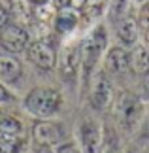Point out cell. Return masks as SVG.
Listing matches in <instances>:
<instances>
[{
    "instance_id": "cell-16",
    "label": "cell",
    "mask_w": 149,
    "mask_h": 153,
    "mask_svg": "<svg viewBox=\"0 0 149 153\" xmlns=\"http://www.w3.org/2000/svg\"><path fill=\"white\" fill-rule=\"evenodd\" d=\"M98 153H119V142H117V134L113 132V128L106 127L102 140H100V151Z\"/></svg>"
},
{
    "instance_id": "cell-22",
    "label": "cell",
    "mask_w": 149,
    "mask_h": 153,
    "mask_svg": "<svg viewBox=\"0 0 149 153\" xmlns=\"http://www.w3.org/2000/svg\"><path fill=\"white\" fill-rule=\"evenodd\" d=\"M8 21H10V11L2 6V2H0V28H2Z\"/></svg>"
},
{
    "instance_id": "cell-4",
    "label": "cell",
    "mask_w": 149,
    "mask_h": 153,
    "mask_svg": "<svg viewBox=\"0 0 149 153\" xmlns=\"http://www.w3.org/2000/svg\"><path fill=\"white\" fill-rule=\"evenodd\" d=\"M0 45L8 53H21L28 48V32L17 23H6L0 28Z\"/></svg>"
},
{
    "instance_id": "cell-25",
    "label": "cell",
    "mask_w": 149,
    "mask_h": 153,
    "mask_svg": "<svg viewBox=\"0 0 149 153\" xmlns=\"http://www.w3.org/2000/svg\"><path fill=\"white\" fill-rule=\"evenodd\" d=\"M53 6H55L57 10L66 8V6H70V0H53Z\"/></svg>"
},
{
    "instance_id": "cell-28",
    "label": "cell",
    "mask_w": 149,
    "mask_h": 153,
    "mask_svg": "<svg viewBox=\"0 0 149 153\" xmlns=\"http://www.w3.org/2000/svg\"><path fill=\"white\" fill-rule=\"evenodd\" d=\"M30 2L36 6V4H45V2H49V0H30Z\"/></svg>"
},
{
    "instance_id": "cell-2",
    "label": "cell",
    "mask_w": 149,
    "mask_h": 153,
    "mask_svg": "<svg viewBox=\"0 0 149 153\" xmlns=\"http://www.w3.org/2000/svg\"><path fill=\"white\" fill-rule=\"evenodd\" d=\"M104 48H106V30L104 27H96L81 45V64L85 74H91V70L94 68V64L98 62L100 55H102Z\"/></svg>"
},
{
    "instance_id": "cell-26",
    "label": "cell",
    "mask_w": 149,
    "mask_h": 153,
    "mask_svg": "<svg viewBox=\"0 0 149 153\" xmlns=\"http://www.w3.org/2000/svg\"><path fill=\"white\" fill-rule=\"evenodd\" d=\"M144 91H145V97L149 98V72L145 76V81H144Z\"/></svg>"
},
{
    "instance_id": "cell-27",
    "label": "cell",
    "mask_w": 149,
    "mask_h": 153,
    "mask_svg": "<svg viewBox=\"0 0 149 153\" xmlns=\"http://www.w3.org/2000/svg\"><path fill=\"white\" fill-rule=\"evenodd\" d=\"M38 153H53V151H51L49 148H45V146H42V148L38 149Z\"/></svg>"
},
{
    "instance_id": "cell-21",
    "label": "cell",
    "mask_w": 149,
    "mask_h": 153,
    "mask_svg": "<svg viewBox=\"0 0 149 153\" xmlns=\"http://www.w3.org/2000/svg\"><path fill=\"white\" fill-rule=\"evenodd\" d=\"M10 102H13V95H11L2 85V81H0V104H10Z\"/></svg>"
},
{
    "instance_id": "cell-15",
    "label": "cell",
    "mask_w": 149,
    "mask_h": 153,
    "mask_svg": "<svg viewBox=\"0 0 149 153\" xmlns=\"http://www.w3.org/2000/svg\"><path fill=\"white\" fill-rule=\"evenodd\" d=\"M10 13L17 19V25H21V23H27L32 17V10L28 8L27 0H11Z\"/></svg>"
},
{
    "instance_id": "cell-14",
    "label": "cell",
    "mask_w": 149,
    "mask_h": 153,
    "mask_svg": "<svg viewBox=\"0 0 149 153\" xmlns=\"http://www.w3.org/2000/svg\"><path fill=\"white\" fill-rule=\"evenodd\" d=\"M130 66L140 74L149 72V49L145 45H136L130 53Z\"/></svg>"
},
{
    "instance_id": "cell-19",
    "label": "cell",
    "mask_w": 149,
    "mask_h": 153,
    "mask_svg": "<svg viewBox=\"0 0 149 153\" xmlns=\"http://www.w3.org/2000/svg\"><path fill=\"white\" fill-rule=\"evenodd\" d=\"M45 6H47V2H45V4H36V10L32 11L36 19H40V21H47V19L53 15V11H51L49 8H45Z\"/></svg>"
},
{
    "instance_id": "cell-11",
    "label": "cell",
    "mask_w": 149,
    "mask_h": 153,
    "mask_svg": "<svg viewBox=\"0 0 149 153\" xmlns=\"http://www.w3.org/2000/svg\"><path fill=\"white\" fill-rule=\"evenodd\" d=\"M106 68L115 74L127 72L130 68V53H127L123 48H111L106 55Z\"/></svg>"
},
{
    "instance_id": "cell-8",
    "label": "cell",
    "mask_w": 149,
    "mask_h": 153,
    "mask_svg": "<svg viewBox=\"0 0 149 153\" xmlns=\"http://www.w3.org/2000/svg\"><path fill=\"white\" fill-rule=\"evenodd\" d=\"M113 102V89L111 83L104 76H98V79L94 81V87L91 91V104L96 110H106Z\"/></svg>"
},
{
    "instance_id": "cell-23",
    "label": "cell",
    "mask_w": 149,
    "mask_h": 153,
    "mask_svg": "<svg viewBox=\"0 0 149 153\" xmlns=\"http://www.w3.org/2000/svg\"><path fill=\"white\" fill-rule=\"evenodd\" d=\"M57 153H77V151H76V148L72 144H64V146H61V148L57 149Z\"/></svg>"
},
{
    "instance_id": "cell-10",
    "label": "cell",
    "mask_w": 149,
    "mask_h": 153,
    "mask_svg": "<svg viewBox=\"0 0 149 153\" xmlns=\"http://www.w3.org/2000/svg\"><path fill=\"white\" fill-rule=\"evenodd\" d=\"M81 62V48L79 45H68L62 53V61H61V76L64 79H72L77 66Z\"/></svg>"
},
{
    "instance_id": "cell-24",
    "label": "cell",
    "mask_w": 149,
    "mask_h": 153,
    "mask_svg": "<svg viewBox=\"0 0 149 153\" xmlns=\"http://www.w3.org/2000/svg\"><path fill=\"white\" fill-rule=\"evenodd\" d=\"M87 0H70V8H74V10H81L83 6H85Z\"/></svg>"
},
{
    "instance_id": "cell-18",
    "label": "cell",
    "mask_w": 149,
    "mask_h": 153,
    "mask_svg": "<svg viewBox=\"0 0 149 153\" xmlns=\"http://www.w3.org/2000/svg\"><path fill=\"white\" fill-rule=\"evenodd\" d=\"M0 132H10V134H19L23 132V127H21V121L15 119L11 115H6V114H0Z\"/></svg>"
},
{
    "instance_id": "cell-20",
    "label": "cell",
    "mask_w": 149,
    "mask_h": 153,
    "mask_svg": "<svg viewBox=\"0 0 149 153\" xmlns=\"http://www.w3.org/2000/svg\"><path fill=\"white\" fill-rule=\"evenodd\" d=\"M115 17L117 19H121V17L128 15V10H130V0H117L115 2Z\"/></svg>"
},
{
    "instance_id": "cell-1",
    "label": "cell",
    "mask_w": 149,
    "mask_h": 153,
    "mask_svg": "<svg viewBox=\"0 0 149 153\" xmlns=\"http://www.w3.org/2000/svg\"><path fill=\"white\" fill-rule=\"evenodd\" d=\"M62 97L51 87H34L25 98V108L40 119H49L61 110Z\"/></svg>"
},
{
    "instance_id": "cell-17",
    "label": "cell",
    "mask_w": 149,
    "mask_h": 153,
    "mask_svg": "<svg viewBox=\"0 0 149 153\" xmlns=\"http://www.w3.org/2000/svg\"><path fill=\"white\" fill-rule=\"evenodd\" d=\"M21 148V142L17 134L0 132V153H17Z\"/></svg>"
},
{
    "instance_id": "cell-29",
    "label": "cell",
    "mask_w": 149,
    "mask_h": 153,
    "mask_svg": "<svg viewBox=\"0 0 149 153\" xmlns=\"http://www.w3.org/2000/svg\"><path fill=\"white\" fill-rule=\"evenodd\" d=\"M140 2H142V0H140Z\"/></svg>"
},
{
    "instance_id": "cell-13",
    "label": "cell",
    "mask_w": 149,
    "mask_h": 153,
    "mask_svg": "<svg viewBox=\"0 0 149 153\" xmlns=\"http://www.w3.org/2000/svg\"><path fill=\"white\" fill-rule=\"evenodd\" d=\"M117 36L125 45H134L138 40V23L128 15L121 17L117 23Z\"/></svg>"
},
{
    "instance_id": "cell-6",
    "label": "cell",
    "mask_w": 149,
    "mask_h": 153,
    "mask_svg": "<svg viewBox=\"0 0 149 153\" xmlns=\"http://www.w3.org/2000/svg\"><path fill=\"white\" fill-rule=\"evenodd\" d=\"M32 138L38 146L49 148V146H55V144L61 142L62 131L57 123H51L47 119H38V121H34V125H32Z\"/></svg>"
},
{
    "instance_id": "cell-12",
    "label": "cell",
    "mask_w": 149,
    "mask_h": 153,
    "mask_svg": "<svg viewBox=\"0 0 149 153\" xmlns=\"http://www.w3.org/2000/svg\"><path fill=\"white\" fill-rule=\"evenodd\" d=\"M77 21H79V15H77V10L70 8H61L55 15V28L59 34H68L72 32L74 28L77 27Z\"/></svg>"
},
{
    "instance_id": "cell-3",
    "label": "cell",
    "mask_w": 149,
    "mask_h": 153,
    "mask_svg": "<svg viewBox=\"0 0 149 153\" xmlns=\"http://www.w3.org/2000/svg\"><path fill=\"white\" fill-rule=\"evenodd\" d=\"M117 111L121 115V125L127 132H134L142 121V102L132 93H123L117 100Z\"/></svg>"
},
{
    "instance_id": "cell-7",
    "label": "cell",
    "mask_w": 149,
    "mask_h": 153,
    "mask_svg": "<svg viewBox=\"0 0 149 153\" xmlns=\"http://www.w3.org/2000/svg\"><path fill=\"white\" fill-rule=\"evenodd\" d=\"M79 138H81V146L85 153H98L100 151V140H102V134H100L98 123L93 119H85L79 127Z\"/></svg>"
},
{
    "instance_id": "cell-9",
    "label": "cell",
    "mask_w": 149,
    "mask_h": 153,
    "mask_svg": "<svg viewBox=\"0 0 149 153\" xmlns=\"http://www.w3.org/2000/svg\"><path fill=\"white\" fill-rule=\"evenodd\" d=\"M23 66L19 62V59L13 57V53L6 51L4 55L0 53V81L2 83H13L21 78Z\"/></svg>"
},
{
    "instance_id": "cell-5",
    "label": "cell",
    "mask_w": 149,
    "mask_h": 153,
    "mask_svg": "<svg viewBox=\"0 0 149 153\" xmlns=\"http://www.w3.org/2000/svg\"><path fill=\"white\" fill-rule=\"evenodd\" d=\"M27 59L42 70H53L57 66V53L47 42H32L27 48Z\"/></svg>"
}]
</instances>
